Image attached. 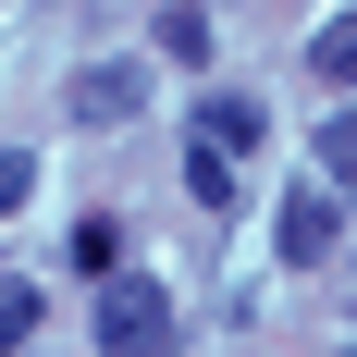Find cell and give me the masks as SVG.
Listing matches in <instances>:
<instances>
[{"instance_id":"6da1fadb","label":"cell","mask_w":357,"mask_h":357,"mask_svg":"<svg viewBox=\"0 0 357 357\" xmlns=\"http://www.w3.org/2000/svg\"><path fill=\"white\" fill-rule=\"evenodd\" d=\"M173 345V296L136 284V271H111L99 284V357H160Z\"/></svg>"},{"instance_id":"7a4b0ae2","label":"cell","mask_w":357,"mask_h":357,"mask_svg":"<svg viewBox=\"0 0 357 357\" xmlns=\"http://www.w3.org/2000/svg\"><path fill=\"white\" fill-rule=\"evenodd\" d=\"M136 99H148V62H86L74 74V123H136Z\"/></svg>"},{"instance_id":"3957f363","label":"cell","mask_w":357,"mask_h":357,"mask_svg":"<svg viewBox=\"0 0 357 357\" xmlns=\"http://www.w3.org/2000/svg\"><path fill=\"white\" fill-rule=\"evenodd\" d=\"M333 234H345L333 185H296V197H284V259H296V271H321V259H333Z\"/></svg>"},{"instance_id":"277c9868","label":"cell","mask_w":357,"mask_h":357,"mask_svg":"<svg viewBox=\"0 0 357 357\" xmlns=\"http://www.w3.org/2000/svg\"><path fill=\"white\" fill-rule=\"evenodd\" d=\"M308 74H321V86H357V13H333V25L308 37Z\"/></svg>"},{"instance_id":"5b68a950","label":"cell","mask_w":357,"mask_h":357,"mask_svg":"<svg viewBox=\"0 0 357 357\" xmlns=\"http://www.w3.org/2000/svg\"><path fill=\"white\" fill-rule=\"evenodd\" d=\"M62 259H74V271H99V284H111V259H123V222H99V210H86V222H74V234H62Z\"/></svg>"},{"instance_id":"8992f818","label":"cell","mask_w":357,"mask_h":357,"mask_svg":"<svg viewBox=\"0 0 357 357\" xmlns=\"http://www.w3.org/2000/svg\"><path fill=\"white\" fill-rule=\"evenodd\" d=\"M321 173L357 197V111H333V123H321Z\"/></svg>"},{"instance_id":"52a82bcc","label":"cell","mask_w":357,"mask_h":357,"mask_svg":"<svg viewBox=\"0 0 357 357\" xmlns=\"http://www.w3.org/2000/svg\"><path fill=\"white\" fill-rule=\"evenodd\" d=\"M185 185H197V210H222V197H234V160H222V148H185Z\"/></svg>"},{"instance_id":"ba28073f","label":"cell","mask_w":357,"mask_h":357,"mask_svg":"<svg viewBox=\"0 0 357 357\" xmlns=\"http://www.w3.org/2000/svg\"><path fill=\"white\" fill-rule=\"evenodd\" d=\"M160 50H185V62H197V50H210V13H197V0H173V13H160Z\"/></svg>"},{"instance_id":"9c48e42d","label":"cell","mask_w":357,"mask_h":357,"mask_svg":"<svg viewBox=\"0 0 357 357\" xmlns=\"http://www.w3.org/2000/svg\"><path fill=\"white\" fill-rule=\"evenodd\" d=\"M37 333V284H0V345H25Z\"/></svg>"},{"instance_id":"30bf717a","label":"cell","mask_w":357,"mask_h":357,"mask_svg":"<svg viewBox=\"0 0 357 357\" xmlns=\"http://www.w3.org/2000/svg\"><path fill=\"white\" fill-rule=\"evenodd\" d=\"M0 210H25V148H0Z\"/></svg>"}]
</instances>
